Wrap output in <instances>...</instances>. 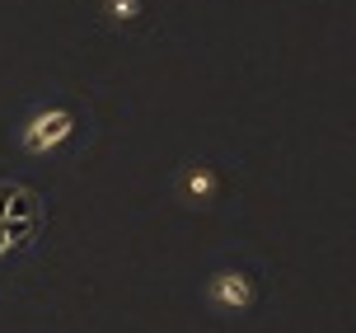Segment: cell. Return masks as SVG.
I'll return each instance as SVG.
<instances>
[{
	"mask_svg": "<svg viewBox=\"0 0 356 333\" xmlns=\"http://www.w3.org/2000/svg\"><path fill=\"white\" fill-rule=\"evenodd\" d=\"M75 137V113L71 108H38L19 123V150L24 155H52Z\"/></svg>",
	"mask_w": 356,
	"mask_h": 333,
	"instance_id": "6da1fadb",
	"label": "cell"
},
{
	"mask_svg": "<svg viewBox=\"0 0 356 333\" xmlns=\"http://www.w3.org/2000/svg\"><path fill=\"white\" fill-rule=\"evenodd\" d=\"M207 300H211L216 310H225V315H244L258 300V281L249 272H239V268H216L211 277H207Z\"/></svg>",
	"mask_w": 356,
	"mask_h": 333,
	"instance_id": "7a4b0ae2",
	"label": "cell"
},
{
	"mask_svg": "<svg viewBox=\"0 0 356 333\" xmlns=\"http://www.w3.org/2000/svg\"><path fill=\"white\" fill-rule=\"evenodd\" d=\"M178 197H183L188 207H211L216 197H220V169L207 164V160L183 164V169H178Z\"/></svg>",
	"mask_w": 356,
	"mask_h": 333,
	"instance_id": "3957f363",
	"label": "cell"
},
{
	"mask_svg": "<svg viewBox=\"0 0 356 333\" xmlns=\"http://www.w3.org/2000/svg\"><path fill=\"white\" fill-rule=\"evenodd\" d=\"M145 10V0H104V19L108 24H136Z\"/></svg>",
	"mask_w": 356,
	"mask_h": 333,
	"instance_id": "277c9868",
	"label": "cell"
}]
</instances>
